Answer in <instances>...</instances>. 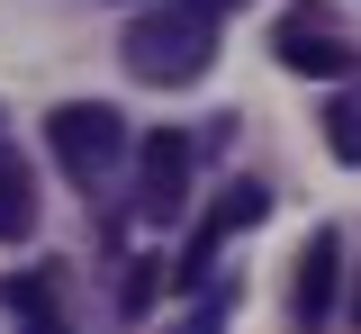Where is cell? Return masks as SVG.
<instances>
[{"instance_id": "3", "label": "cell", "mask_w": 361, "mask_h": 334, "mask_svg": "<svg viewBox=\"0 0 361 334\" xmlns=\"http://www.w3.org/2000/svg\"><path fill=\"white\" fill-rule=\"evenodd\" d=\"M271 54H280L289 73H307V82H343V73H353V37L334 27L325 0H289L280 27H271Z\"/></svg>"}, {"instance_id": "7", "label": "cell", "mask_w": 361, "mask_h": 334, "mask_svg": "<svg viewBox=\"0 0 361 334\" xmlns=\"http://www.w3.org/2000/svg\"><path fill=\"white\" fill-rule=\"evenodd\" d=\"M37 235V172L0 144V244H27Z\"/></svg>"}, {"instance_id": "5", "label": "cell", "mask_w": 361, "mask_h": 334, "mask_svg": "<svg viewBox=\"0 0 361 334\" xmlns=\"http://www.w3.org/2000/svg\"><path fill=\"white\" fill-rule=\"evenodd\" d=\"M334 298H343V235L334 226H316L307 244H298V280H289V316L307 334L334 326Z\"/></svg>"}, {"instance_id": "10", "label": "cell", "mask_w": 361, "mask_h": 334, "mask_svg": "<svg viewBox=\"0 0 361 334\" xmlns=\"http://www.w3.org/2000/svg\"><path fill=\"white\" fill-rule=\"evenodd\" d=\"M154 289H163V262H135L127 289H118V307H127V316H145V307H154Z\"/></svg>"}, {"instance_id": "2", "label": "cell", "mask_w": 361, "mask_h": 334, "mask_svg": "<svg viewBox=\"0 0 361 334\" xmlns=\"http://www.w3.org/2000/svg\"><path fill=\"white\" fill-rule=\"evenodd\" d=\"M45 154L63 163V181H109L118 163H127L135 144H127V118L109 109V99H63L54 118H45Z\"/></svg>"}, {"instance_id": "6", "label": "cell", "mask_w": 361, "mask_h": 334, "mask_svg": "<svg viewBox=\"0 0 361 334\" xmlns=\"http://www.w3.org/2000/svg\"><path fill=\"white\" fill-rule=\"evenodd\" d=\"M262 208H271L262 181H235V190L208 208V226L190 235V253H180V271H172V280H180V289H199V280H208V262H217V244H226V235H244V226H262Z\"/></svg>"}, {"instance_id": "8", "label": "cell", "mask_w": 361, "mask_h": 334, "mask_svg": "<svg viewBox=\"0 0 361 334\" xmlns=\"http://www.w3.org/2000/svg\"><path fill=\"white\" fill-rule=\"evenodd\" d=\"M0 334H54V280H0Z\"/></svg>"}, {"instance_id": "4", "label": "cell", "mask_w": 361, "mask_h": 334, "mask_svg": "<svg viewBox=\"0 0 361 334\" xmlns=\"http://www.w3.org/2000/svg\"><path fill=\"white\" fill-rule=\"evenodd\" d=\"M190 163H199V154H190L180 127H154V136L135 144V208H145L154 226H172V217H180V199H190Z\"/></svg>"}, {"instance_id": "9", "label": "cell", "mask_w": 361, "mask_h": 334, "mask_svg": "<svg viewBox=\"0 0 361 334\" xmlns=\"http://www.w3.org/2000/svg\"><path fill=\"white\" fill-rule=\"evenodd\" d=\"M325 144H334V163H361V82L325 99Z\"/></svg>"}, {"instance_id": "1", "label": "cell", "mask_w": 361, "mask_h": 334, "mask_svg": "<svg viewBox=\"0 0 361 334\" xmlns=\"http://www.w3.org/2000/svg\"><path fill=\"white\" fill-rule=\"evenodd\" d=\"M217 46H226V0H154L118 37V63L154 91H180V82H199L217 63Z\"/></svg>"}]
</instances>
